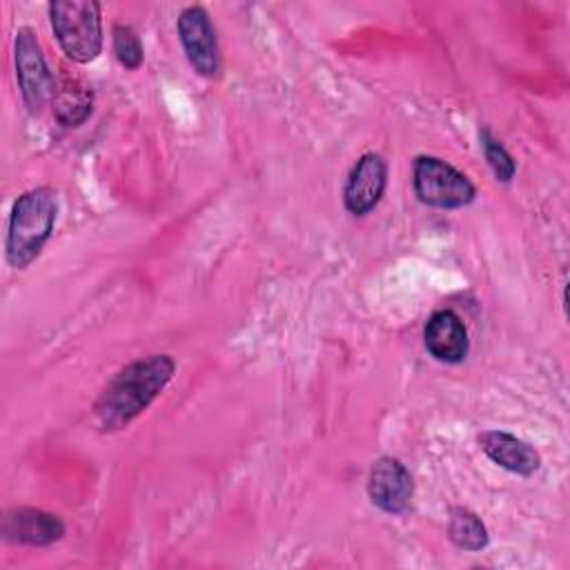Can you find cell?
Returning a JSON list of instances; mask_svg holds the SVG:
<instances>
[{"mask_svg": "<svg viewBox=\"0 0 570 570\" xmlns=\"http://www.w3.org/2000/svg\"><path fill=\"white\" fill-rule=\"evenodd\" d=\"M176 363L169 354H149L120 367L94 403V416L102 432L127 428L171 381Z\"/></svg>", "mask_w": 570, "mask_h": 570, "instance_id": "6da1fadb", "label": "cell"}, {"mask_svg": "<svg viewBox=\"0 0 570 570\" xmlns=\"http://www.w3.org/2000/svg\"><path fill=\"white\" fill-rule=\"evenodd\" d=\"M58 214L56 191L36 187L18 196L9 216L7 232V261L16 269H24L38 258L49 240Z\"/></svg>", "mask_w": 570, "mask_h": 570, "instance_id": "7a4b0ae2", "label": "cell"}, {"mask_svg": "<svg viewBox=\"0 0 570 570\" xmlns=\"http://www.w3.org/2000/svg\"><path fill=\"white\" fill-rule=\"evenodd\" d=\"M51 29L73 62H91L102 49L100 4L94 0H56L49 4Z\"/></svg>", "mask_w": 570, "mask_h": 570, "instance_id": "3957f363", "label": "cell"}, {"mask_svg": "<svg viewBox=\"0 0 570 570\" xmlns=\"http://www.w3.org/2000/svg\"><path fill=\"white\" fill-rule=\"evenodd\" d=\"M414 191L421 203L439 209H459L476 196L468 176L436 156H419L414 160Z\"/></svg>", "mask_w": 570, "mask_h": 570, "instance_id": "277c9868", "label": "cell"}, {"mask_svg": "<svg viewBox=\"0 0 570 570\" xmlns=\"http://www.w3.org/2000/svg\"><path fill=\"white\" fill-rule=\"evenodd\" d=\"M16 71L22 91V100L31 114L42 111V107L53 100L56 80L42 56L40 42L29 27L16 33Z\"/></svg>", "mask_w": 570, "mask_h": 570, "instance_id": "5b68a950", "label": "cell"}, {"mask_svg": "<svg viewBox=\"0 0 570 570\" xmlns=\"http://www.w3.org/2000/svg\"><path fill=\"white\" fill-rule=\"evenodd\" d=\"M176 29L191 69L205 78H218L223 69V60H220L216 31L207 11L198 4L183 9L176 22Z\"/></svg>", "mask_w": 570, "mask_h": 570, "instance_id": "8992f818", "label": "cell"}, {"mask_svg": "<svg viewBox=\"0 0 570 570\" xmlns=\"http://www.w3.org/2000/svg\"><path fill=\"white\" fill-rule=\"evenodd\" d=\"M412 492V476L399 459L381 456L372 465L367 476V497L376 508L387 514H401L410 508Z\"/></svg>", "mask_w": 570, "mask_h": 570, "instance_id": "52a82bcc", "label": "cell"}, {"mask_svg": "<svg viewBox=\"0 0 570 570\" xmlns=\"http://www.w3.org/2000/svg\"><path fill=\"white\" fill-rule=\"evenodd\" d=\"M385 183H387V165L383 156L372 151L363 154L352 167L343 189V200L347 212L354 216H365L367 212H372L385 191Z\"/></svg>", "mask_w": 570, "mask_h": 570, "instance_id": "ba28073f", "label": "cell"}, {"mask_svg": "<svg viewBox=\"0 0 570 570\" xmlns=\"http://www.w3.org/2000/svg\"><path fill=\"white\" fill-rule=\"evenodd\" d=\"M2 534L7 541L24 546H49L65 534V523L38 508H16L2 519Z\"/></svg>", "mask_w": 570, "mask_h": 570, "instance_id": "9c48e42d", "label": "cell"}, {"mask_svg": "<svg viewBox=\"0 0 570 570\" xmlns=\"http://www.w3.org/2000/svg\"><path fill=\"white\" fill-rule=\"evenodd\" d=\"M425 347L428 352L443 363H459L468 356V330L459 314L452 309H439L425 323Z\"/></svg>", "mask_w": 570, "mask_h": 570, "instance_id": "30bf717a", "label": "cell"}, {"mask_svg": "<svg viewBox=\"0 0 570 570\" xmlns=\"http://www.w3.org/2000/svg\"><path fill=\"white\" fill-rule=\"evenodd\" d=\"M479 445L497 465H501L514 474H521V476L534 474L541 465L539 452L530 443L517 439L510 432L488 430V432L479 434Z\"/></svg>", "mask_w": 570, "mask_h": 570, "instance_id": "8fae6325", "label": "cell"}, {"mask_svg": "<svg viewBox=\"0 0 570 570\" xmlns=\"http://www.w3.org/2000/svg\"><path fill=\"white\" fill-rule=\"evenodd\" d=\"M53 111L58 122L67 127L82 125L91 114V91L76 80H62L56 85Z\"/></svg>", "mask_w": 570, "mask_h": 570, "instance_id": "7c38bea8", "label": "cell"}, {"mask_svg": "<svg viewBox=\"0 0 570 570\" xmlns=\"http://www.w3.org/2000/svg\"><path fill=\"white\" fill-rule=\"evenodd\" d=\"M448 537L456 548L470 550V552H476L488 546V530H485L483 521L465 508L450 510Z\"/></svg>", "mask_w": 570, "mask_h": 570, "instance_id": "4fadbf2b", "label": "cell"}, {"mask_svg": "<svg viewBox=\"0 0 570 570\" xmlns=\"http://www.w3.org/2000/svg\"><path fill=\"white\" fill-rule=\"evenodd\" d=\"M111 40H114V53L122 67L138 69L142 65V42L134 27L114 24Z\"/></svg>", "mask_w": 570, "mask_h": 570, "instance_id": "5bb4252c", "label": "cell"}, {"mask_svg": "<svg viewBox=\"0 0 570 570\" xmlns=\"http://www.w3.org/2000/svg\"><path fill=\"white\" fill-rule=\"evenodd\" d=\"M479 138H481L483 156H485V160H488L492 174L497 176V180H501V183L512 180V176H514V171H517V165H514L512 156L508 154V149H505L488 129H481Z\"/></svg>", "mask_w": 570, "mask_h": 570, "instance_id": "9a60e30c", "label": "cell"}]
</instances>
